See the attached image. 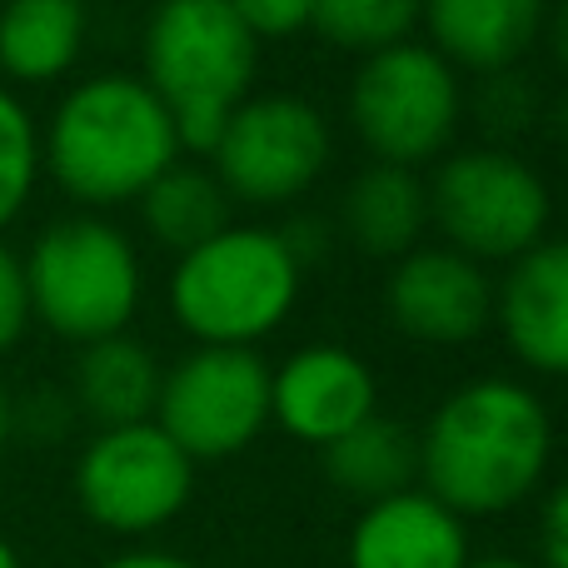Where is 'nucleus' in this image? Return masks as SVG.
I'll list each match as a JSON object with an SVG mask.
<instances>
[{
    "mask_svg": "<svg viewBox=\"0 0 568 568\" xmlns=\"http://www.w3.org/2000/svg\"><path fill=\"white\" fill-rule=\"evenodd\" d=\"M554 464V414L524 379L479 374L434 404L419 429L424 494L449 514L494 519L539 494Z\"/></svg>",
    "mask_w": 568,
    "mask_h": 568,
    "instance_id": "obj_1",
    "label": "nucleus"
},
{
    "mask_svg": "<svg viewBox=\"0 0 568 568\" xmlns=\"http://www.w3.org/2000/svg\"><path fill=\"white\" fill-rule=\"evenodd\" d=\"M180 160L170 110L140 75L100 70L60 95L40 140V165L75 205L140 200Z\"/></svg>",
    "mask_w": 568,
    "mask_h": 568,
    "instance_id": "obj_2",
    "label": "nucleus"
},
{
    "mask_svg": "<svg viewBox=\"0 0 568 568\" xmlns=\"http://www.w3.org/2000/svg\"><path fill=\"white\" fill-rule=\"evenodd\" d=\"M140 65L175 120L180 150L210 155L235 105L255 95L260 40L230 0H160L140 36Z\"/></svg>",
    "mask_w": 568,
    "mask_h": 568,
    "instance_id": "obj_3",
    "label": "nucleus"
},
{
    "mask_svg": "<svg viewBox=\"0 0 568 568\" xmlns=\"http://www.w3.org/2000/svg\"><path fill=\"white\" fill-rule=\"evenodd\" d=\"M304 290V265L290 255L280 230L225 225L215 240L175 255L170 314L195 344L255 349L284 329Z\"/></svg>",
    "mask_w": 568,
    "mask_h": 568,
    "instance_id": "obj_4",
    "label": "nucleus"
},
{
    "mask_svg": "<svg viewBox=\"0 0 568 568\" xmlns=\"http://www.w3.org/2000/svg\"><path fill=\"white\" fill-rule=\"evenodd\" d=\"M20 265H26L30 320L70 344L125 334L145 294L135 240L100 215H65L45 225Z\"/></svg>",
    "mask_w": 568,
    "mask_h": 568,
    "instance_id": "obj_5",
    "label": "nucleus"
},
{
    "mask_svg": "<svg viewBox=\"0 0 568 568\" xmlns=\"http://www.w3.org/2000/svg\"><path fill=\"white\" fill-rule=\"evenodd\" d=\"M424 185H429V225L474 265H514L539 240H549L554 190L519 150H449Z\"/></svg>",
    "mask_w": 568,
    "mask_h": 568,
    "instance_id": "obj_6",
    "label": "nucleus"
},
{
    "mask_svg": "<svg viewBox=\"0 0 568 568\" xmlns=\"http://www.w3.org/2000/svg\"><path fill=\"white\" fill-rule=\"evenodd\" d=\"M464 110L459 70L424 40L364 55L349 80V125L374 165H439L454 150Z\"/></svg>",
    "mask_w": 568,
    "mask_h": 568,
    "instance_id": "obj_7",
    "label": "nucleus"
},
{
    "mask_svg": "<svg viewBox=\"0 0 568 568\" xmlns=\"http://www.w3.org/2000/svg\"><path fill=\"white\" fill-rule=\"evenodd\" d=\"M334 130L324 110L290 90H255L225 120L210 170L225 185L230 205L280 210L294 205L329 170Z\"/></svg>",
    "mask_w": 568,
    "mask_h": 568,
    "instance_id": "obj_8",
    "label": "nucleus"
},
{
    "mask_svg": "<svg viewBox=\"0 0 568 568\" xmlns=\"http://www.w3.org/2000/svg\"><path fill=\"white\" fill-rule=\"evenodd\" d=\"M195 464L155 419L100 429L75 459V499L85 519L120 539H145L185 514Z\"/></svg>",
    "mask_w": 568,
    "mask_h": 568,
    "instance_id": "obj_9",
    "label": "nucleus"
},
{
    "mask_svg": "<svg viewBox=\"0 0 568 568\" xmlns=\"http://www.w3.org/2000/svg\"><path fill=\"white\" fill-rule=\"evenodd\" d=\"M155 424L200 459H235L270 424V364L260 349H210L195 344L160 379Z\"/></svg>",
    "mask_w": 568,
    "mask_h": 568,
    "instance_id": "obj_10",
    "label": "nucleus"
},
{
    "mask_svg": "<svg viewBox=\"0 0 568 568\" xmlns=\"http://www.w3.org/2000/svg\"><path fill=\"white\" fill-rule=\"evenodd\" d=\"M389 324L414 344L459 349L494 324V280L449 245H419L384 280Z\"/></svg>",
    "mask_w": 568,
    "mask_h": 568,
    "instance_id": "obj_11",
    "label": "nucleus"
},
{
    "mask_svg": "<svg viewBox=\"0 0 568 568\" xmlns=\"http://www.w3.org/2000/svg\"><path fill=\"white\" fill-rule=\"evenodd\" d=\"M369 414H379V379L344 344H304L270 369V424L310 449H329Z\"/></svg>",
    "mask_w": 568,
    "mask_h": 568,
    "instance_id": "obj_12",
    "label": "nucleus"
},
{
    "mask_svg": "<svg viewBox=\"0 0 568 568\" xmlns=\"http://www.w3.org/2000/svg\"><path fill=\"white\" fill-rule=\"evenodd\" d=\"M494 320L524 369L568 379V240H539L504 270Z\"/></svg>",
    "mask_w": 568,
    "mask_h": 568,
    "instance_id": "obj_13",
    "label": "nucleus"
},
{
    "mask_svg": "<svg viewBox=\"0 0 568 568\" xmlns=\"http://www.w3.org/2000/svg\"><path fill=\"white\" fill-rule=\"evenodd\" d=\"M349 568H469V529L414 484L364 504L349 529Z\"/></svg>",
    "mask_w": 568,
    "mask_h": 568,
    "instance_id": "obj_14",
    "label": "nucleus"
},
{
    "mask_svg": "<svg viewBox=\"0 0 568 568\" xmlns=\"http://www.w3.org/2000/svg\"><path fill=\"white\" fill-rule=\"evenodd\" d=\"M549 0H419V26L454 70L499 75L539 45Z\"/></svg>",
    "mask_w": 568,
    "mask_h": 568,
    "instance_id": "obj_15",
    "label": "nucleus"
},
{
    "mask_svg": "<svg viewBox=\"0 0 568 568\" xmlns=\"http://www.w3.org/2000/svg\"><path fill=\"white\" fill-rule=\"evenodd\" d=\"M339 230L359 255L389 260V265L404 260L409 250H419L424 230H429V185H424V175L369 160L344 190Z\"/></svg>",
    "mask_w": 568,
    "mask_h": 568,
    "instance_id": "obj_16",
    "label": "nucleus"
},
{
    "mask_svg": "<svg viewBox=\"0 0 568 568\" xmlns=\"http://www.w3.org/2000/svg\"><path fill=\"white\" fill-rule=\"evenodd\" d=\"M160 379H165V369L155 364L145 339L110 334V339L80 344L70 389H75V404L85 419H95L100 429H125V424L155 419Z\"/></svg>",
    "mask_w": 568,
    "mask_h": 568,
    "instance_id": "obj_17",
    "label": "nucleus"
},
{
    "mask_svg": "<svg viewBox=\"0 0 568 568\" xmlns=\"http://www.w3.org/2000/svg\"><path fill=\"white\" fill-rule=\"evenodd\" d=\"M85 0H6L0 6V70L20 85L70 75L85 50Z\"/></svg>",
    "mask_w": 568,
    "mask_h": 568,
    "instance_id": "obj_18",
    "label": "nucleus"
},
{
    "mask_svg": "<svg viewBox=\"0 0 568 568\" xmlns=\"http://www.w3.org/2000/svg\"><path fill=\"white\" fill-rule=\"evenodd\" d=\"M324 479L359 504H379L414 489L419 479V434L394 414H369L344 439L320 449Z\"/></svg>",
    "mask_w": 568,
    "mask_h": 568,
    "instance_id": "obj_19",
    "label": "nucleus"
},
{
    "mask_svg": "<svg viewBox=\"0 0 568 568\" xmlns=\"http://www.w3.org/2000/svg\"><path fill=\"white\" fill-rule=\"evenodd\" d=\"M230 210L235 205H230L225 185L215 180V170L190 165V160H175V165L140 195V220H145L150 240L175 250V255H185V250L215 240L225 225H235Z\"/></svg>",
    "mask_w": 568,
    "mask_h": 568,
    "instance_id": "obj_20",
    "label": "nucleus"
},
{
    "mask_svg": "<svg viewBox=\"0 0 568 568\" xmlns=\"http://www.w3.org/2000/svg\"><path fill=\"white\" fill-rule=\"evenodd\" d=\"M310 30L334 50L349 55H379L404 45L419 30V0H314Z\"/></svg>",
    "mask_w": 568,
    "mask_h": 568,
    "instance_id": "obj_21",
    "label": "nucleus"
},
{
    "mask_svg": "<svg viewBox=\"0 0 568 568\" xmlns=\"http://www.w3.org/2000/svg\"><path fill=\"white\" fill-rule=\"evenodd\" d=\"M40 180V130L30 110L0 85V230L26 210Z\"/></svg>",
    "mask_w": 568,
    "mask_h": 568,
    "instance_id": "obj_22",
    "label": "nucleus"
},
{
    "mask_svg": "<svg viewBox=\"0 0 568 568\" xmlns=\"http://www.w3.org/2000/svg\"><path fill=\"white\" fill-rule=\"evenodd\" d=\"M479 120L489 125V135H499L504 150H514L509 140H519L524 130H534L544 120V100L534 95V85L519 70H499V75H484Z\"/></svg>",
    "mask_w": 568,
    "mask_h": 568,
    "instance_id": "obj_23",
    "label": "nucleus"
},
{
    "mask_svg": "<svg viewBox=\"0 0 568 568\" xmlns=\"http://www.w3.org/2000/svg\"><path fill=\"white\" fill-rule=\"evenodd\" d=\"M230 10L240 16V26L265 45V40H290L300 30H310L314 0H230Z\"/></svg>",
    "mask_w": 568,
    "mask_h": 568,
    "instance_id": "obj_24",
    "label": "nucleus"
},
{
    "mask_svg": "<svg viewBox=\"0 0 568 568\" xmlns=\"http://www.w3.org/2000/svg\"><path fill=\"white\" fill-rule=\"evenodd\" d=\"M30 329V290L26 265L10 245H0V354H10Z\"/></svg>",
    "mask_w": 568,
    "mask_h": 568,
    "instance_id": "obj_25",
    "label": "nucleus"
},
{
    "mask_svg": "<svg viewBox=\"0 0 568 568\" xmlns=\"http://www.w3.org/2000/svg\"><path fill=\"white\" fill-rule=\"evenodd\" d=\"M539 568H568V479L544 494L539 509Z\"/></svg>",
    "mask_w": 568,
    "mask_h": 568,
    "instance_id": "obj_26",
    "label": "nucleus"
},
{
    "mask_svg": "<svg viewBox=\"0 0 568 568\" xmlns=\"http://www.w3.org/2000/svg\"><path fill=\"white\" fill-rule=\"evenodd\" d=\"M284 235V245H290V255L300 260L304 270L314 265V260L324 255V250H329V240H334V230L324 225V220H314V215H304V220H294V225H284L280 230Z\"/></svg>",
    "mask_w": 568,
    "mask_h": 568,
    "instance_id": "obj_27",
    "label": "nucleus"
},
{
    "mask_svg": "<svg viewBox=\"0 0 568 568\" xmlns=\"http://www.w3.org/2000/svg\"><path fill=\"white\" fill-rule=\"evenodd\" d=\"M544 40H549L554 70L568 80V0H554L549 16H544Z\"/></svg>",
    "mask_w": 568,
    "mask_h": 568,
    "instance_id": "obj_28",
    "label": "nucleus"
},
{
    "mask_svg": "<svg viewBox=\"0 0 568 568\" xmlns=\"http://www.w3.org/2000/svg\"><path fill=\"white\" fill-rule=\"evenodd\" d=\"M100 568H195V564L180 559V554H165V549H130V554H115V559Z\"/></svg>",
    "mask_w": 568,
    "mask_h": 568,
    "instance_id": "obj_29",
    "label": "nucleus"
},
{
    "mask_svg": "<svg viewBox=\"0 0 568 568\" xmlns=\"http://www.w3.org/2000/svg\"><path fill=\"white\" fill-rule=\"evenodd\" d=\"M544 125H549V135L559 140V145H568V85H564V95H554L549 105H544Z\"/></svg>",
    "mask_w": 568,
    "mask_h": 568,
    "instance_id": "obj_30",
    "label": "nucleus"
},
{
    "mask_svg": "<svg viewBox=\"0 0 568 568\" xmlns=\"http://www.w3.org/2000/svg\"><path fill=\"white\" fill-rule=\"evenodd\" d=\"M10 429H16V404H10V394H6V384H0V449H6V439H10Z\"/></svg>",
    "mask_w": 568,
    "mask_h": 568,
    "instance_id": "obj_31",
    "label": "nucleus"
},
{
    "mask_svg": "<svg viewBox=\"0 0 568 568\" xmlns=\"http://www.w3.org/2000/svg\"><path fill=\"white\" fill-rule=\"evenodd\" d=\"M469 568H539L529 559H509V554H494V559H469Z\"/></svg>",
    "mask_w": 568,
    "mask_h": 568,
    "instance_id": "obj_32",
    "label": "nucleus"
},
{
    "mask_svg": "<svg viewBox=\"0 0 568 568\" xmlns=\"http://www.w3.org/2000/svg\"><path fill=\"white\" fill-rule=\"evenodd\" d=\"M0 568H20V554H16L10 539H0Z\"/></svg>",
    "mask_w": 568,
    "mask_h": 568,
    "instance_id": "obj_33",
    "label": "nucleus"
},
{
    "mask_svg": "<svg viewBox=\"0 0 568 568\" xmlns=\"http://www.w3.org/2000/svg\"><path fill=\"white\" fill-rule=\"evenodd\" d=\"M564 210H568V195H564Z\"/></svg>",
    "mask_w": 568,
    "mask_h": 568,
    "instance_id": "obj_34",
    "label": "nucleus"
}]
</instances>
